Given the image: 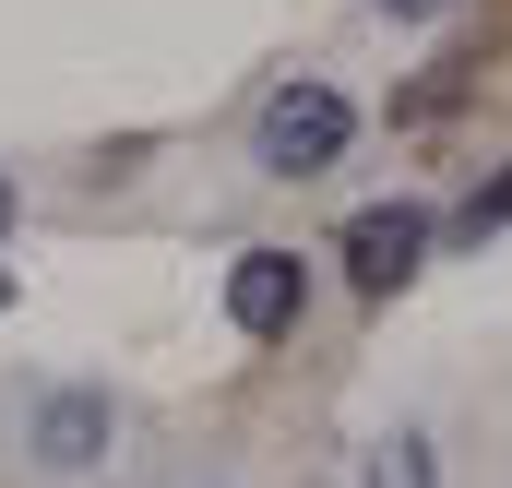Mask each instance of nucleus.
<instances>
[{"label": "nucleus", "instance_id": "nucleus-6", "mask_svg": "<svg viewBox=\"0 0 512 488\" xmlns=\"http://www.w3.org/2000/svg\"><path fill=\"white\" fill-rule=\"evenodd\" d=\"M512 227V167L489 179V191H465V215H453V239H501Z\"/></svg>", "mask_w": 512, "mask_h": 488}, {"label": "nucleus", "instance_id": "nucleus-4", "mask_svg": "<svg viewBox=\"0 0 512 488\" xmlns=\"http://www.w3.org/2000/svg\"><path fill=\"white\" fill-rule=\"evenodd\" d=\"M96 453H108V393H48V405H36V465L72 477V465H96Z\"/></svg>", "mask_w": 512, "mask_h": 488}, {"label": "nucleus", "instance_id": "nucleus-8", "mask_svg": "<svg viewBox=\"0 0 512 488\" xmlns=\"http://www.w3.org/2000/svg\"><path fill=\"white\" fill-rule=\"evenodd\" d=\"M0 239H12V167H0Z\"/></svg>", "mask_w": 512, "mask_h": 488}, {"label": "nucleus", "instance_id": "nucleus-7", "mask_svg": "<svg viewBox=\"0 0 512 488\" xmlns=\"http://www.w3.org/2000/svg\"><path fill=\"white\" fill-rule=\"evenodd\" d=\"M382 12H405V24H417V12H453V0H382Z\"/></svg>", "mask_w": 512, "mask_h": 488}, {"label": "nucleus", "instance_id": "nucleus-1", "mask_svg": "<svg viewBox=\"0 0 512 488\" xmlns=\"http://www.w3.org/2000/svg\"><path fill=\"white\" fill-rule=\"evenodd\" d=\"M346 131H358V108H346L334 84H310V72H298V84H274V96H262L251 155L274 167V179H310V167H334V155H346Z\"/></svg>", "mask_w": 512, "mask_h": 488}, {"label": "nucleus", "instance_id": "nucleus-2", "mask_svg": "<svg viewBox=\"0 0 512 488\" xmlns=\"http://www.w3.org/2000/svg\"><path fill=\"white\" fill-rule=\"evenodd\" d=\"M429 203H370V215H346V274H358V298H393L417 262H429Z\"/></svg>", "mask_w": 512, "mask_h": 488}, {"label": "nucleus", "instance_id": "nucleus-9", "mask_svg": "<svg viewBox=\"0 0 512 488\" xmlns=\"http://www.w3.org/2000/svg\"><path fill=\"white\" fill-rule=\"evenodd\" d=\"M0 310H12V274H0Z\"/></svg>", "mask_w": 512, "mask_h": 488}, {"label": "nucleus", "instance_id": "nucleus-3", "mask_svg": "<svg viewBox=\"0 0 512 488\" xmlns=\"http://www.w3.org/2000/svg\"><path fill=\"white\" fill-rule=\"evenodd\" d=\"M298 310H310V262H298V250H239V262H227V322H239L251 346L298 334Z\"/></svg>", "mask_w": 512, "mask_h": 488}, {"label": "nucleus", "instance_id": "nucleus-5", "mask_svg": "<svg viewBox=\"0 0 512 488\" xmlns=\"http://www.w3.org/2000/svg\"><path fill=\"white\" fill-rule=\"evenodd\" d=\"M370 488H429V441H370Z\"/></svg>", "mask_w": 512, "mask_h": 488}]
</instances>
